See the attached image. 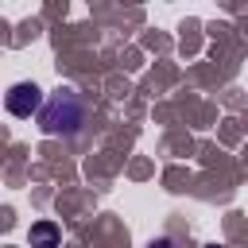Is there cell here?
I'll use <instances>...</instances> for the list:
<instances>
[{"label": "cell", "mask_w": 248, "mask_h": 248, "mask_svg": "<svg viewBox=\"0 0 248 248\" xmlns=\"http://www.w3.org/2000/svg\"><path fill=\"white\" fill-rule=\"evenodd\" d=\"M205 248H217V244H205Z\"/></svg>", "instance_id": "5b68a950"}, {"label": "cell", "mask_w": 248, "mask_h": 248, "mask_svg": "<svg viewBox=\"0 0 248 248\" xmlns=\"http://www.w3.org/2000/svg\"><path fill=\"white\" fill-rule=\"evenodd\" d=\"M39 124H43L46 136H74V132H81V124H85V101L78 97V89H58L43 105Z\"/></svg>", "instance_id": "6da1fadb"}, {"label": "cell", "mask_w": 248, "mask_h": 248, "mask_svg": "<svg viewBox=\"0 0 248 248\" xmlns=\"http://www.w3.org/2000/svg\"><path fill=\"white\" fill-rule=\"evenodd\" d=\"M27 240H31V248H58L62 229H58L54 221H35L31 232H27Z\"/></svg>", "instance_id": "3957f363"}, {"label": "cell", "mask_w": 248, "mask_h": 248, "mask_svg": "<svg viewBox=\"0 0 248 248\" xmlns=\"http://www.w3.org/2000/svg\"><path fill=\"white\" fill-rule=\"evenodd\" d=\"M147 248H174V240H167V236H163V240H151Z\"/></svg>", "instance_id": "277c9868"}, {"label": "cell", "mask_w": 248, "mask_h": 248, "mask_svg": "<svg viewBox=\"0 0 248 248\" xmlns=\"http://www.w3.org/2000/svg\"><path fill=\"white\" fill-rule=\"evenodd\" d=\"M4 105H8V112H12V116H31V112L43 105V89H39V85H31V81H19V85H12V89H8Z\"/></svg>", "instance_id": "7a4b0ae2"}]
</instances>
